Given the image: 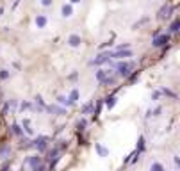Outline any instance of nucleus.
Wrapping results in <instances>:
<instances>
[{
	"instance_id": "nucleus-14",
	"label": "nucleus",
	"mask_w": 180,
	"mask_h": 171,
	"mask_svg": "<svg viewBox=\"0 0 180 171\" xmlns=\"http://www.w3.org/2000/svg\"><path fill=\"white\" fill-rule=\"evenodd\" d=\"M180 30V18H176L175 21H171V25H169V34H175Z\"/></svg>"
},
{
	"instance_id": "nucleus-26",
	"label": "nucleus",
	"mask_w": 180,
	"mask_h": 171,
	"mask_svg": "<svg viewBox=\"0 0 180 171\" xmlns=\"http://www.w3.org/2000/svg\"><path fill=\"white\" fill-rule=\"evenodd\" d=\"M23 126H25V132H27V134H32V128H30L29 119H25V121H23Z\"/></svg>"
},
{
	"instance_id": "nucleus-30",
	"label": "nucleus",
	"mask_w": 180,
	"mask_h": 171,
	"mask_svg": "<svg viewBox=\"0 0 180 171\" xmlns=\"http://www.w3.org/2000/svg\"><path fill=\"white\" fill-rule=\"evenodd\" d=\"M41 4H43V6H50L52 0H41Z\"/></svg>"
},
{
	"instance_id": "nucleus-4",
	"label": "nucleus",
	"mask_w": 180,
	"mask_h": 171,
	"mask_svg": "<svg viewBox=\"0 0 180 171\" xmlns=\"http://www.w3.org/2000/svg\"><path fill=\"white\" fill-rule=\"evenodd\" d=\"M111 61V52H105V54H100L96 59L89 61V66H98V64H105Z\"/></svg>"
},
{
	"instance_id": "nucleus-18",
	"label": "nucleus",
	"mask_w": 180,
	"mask_h": 171,
	"mask_svg": "<svg viewBox=\"0 0 180 171\" xmlns=\"http://www.w3.org/2000/svg\"><path fill=\"white\" fill-rule=\"evenodd\" d=\"M59 150H61L59 146H55V148H52V150H50V152L47 153V160H52V159H55V157H59V155H57V153H59Z\"/></svg>"
},
{
	"instance_id": "nucleus-9",
	"label": "nucleus",
	"mask_w": 180,
	"mask_h": 171,
	"mask_svg": "<svg viewBox=\"0 0 180 171\" xmlns=\"http://www.w3.org/2000/svg\"><path fill=\"white\" fill-rule=\"evenodd\" d=\"M91 112H95V102H93V100H89V102L82 107V114L87 116V114H91Z\"/></svg>"
},
{
	"instance_id": "nucleus-16",
	"label": "nucleus",
	"mask_w": 180,
	"mask_h": 171,
	"mask_svg": "<svg viewBox=\"0 0 180 171\" xmlns=\"http://www.w3.org/2000/svg\"><path fill=\"white\" fill-rule=\"evenodd\" d=\"M72 14H73V7H72V4L62 6V16H64V18H70Z\"/></svg>"
},
{
	"instance_id": "nucleus-17",
	"label": "nucleus",
	"mask_w": 180,
	"mask_h": 171,
	"mask_svg": "<svg viewBox=\"0 0 180 171\" xmlns=\"http://www.w3.org/2000/svg\"><path fill=\"white\" fill-rule=\"evenodd\" d=\"M36 25H38L39 29H43L45 25H47V16H43V14H38V16H36Z\"/></svg>"
},
{
	"instance_id": "nucleus-20",
	"label": "nucleus",
	"mask_w": 180,
	"mask_h": 171,
	"mask_svg": "<svg viewBox=\"0 0 180 171\" xmlns=\"http://www.w3.org/2000/svg\"><path fill=\"white\" fill-rule=\"evenodd\" d=\"M68 100H70V105H73V103H77V100H79V91H77V89H73Z\"/></svg>"
},
{
	"instance_id": "nucleus-24",
	"label": "nucleus",
	"mask_w": 180,
	"mask_h": 171,
	"mask_svg": "<svg viewBox=\"0 0 180 171\" xmlns=\"http://www.w3.org/2000/svg\"><path fill=\"white\" fill-rule=\"evenodd\" d=\"M13 132H14L16 136H21V134H23V130H21V126H20V125H16V123L13 125Z\"/></svg>"
},
{
	"instance_id": "nucleus-12",
	"label": "nucleus",
	"mask_w": 180,
	"mask_h": 171,
	"mask_svg": "<svg viewBox=\"0 0 180 171\" xmlns=\"http://www.w3.org/2000/svg\"><path fill=\"white\" fill-rule=\"evenodd\" d=\"M95 150H96V153H98L100 157H107V155H109V150H107L105 146H102L100 143H95Z\"/></svg>"
},
{
	"instance_id": "nucleus-8",
	"label": "nucleus",
	"mask_w": 180,
	"mask_h": 171,
	"mask_svg": "<svg viewBox=\"0 0 180 171\" xmlns=\"http://www.w3.org/2000/svg\"><path fill=\"white\" fill-rule=\"evenodd\" d=\"M47 111L54 112L55 116H64V114H66V109H62V107H57V105H47Z\"/></svg>"
},
{
	"instance_id": "nucleus-5",
	"label": "nucleus",
	"mask_w": 180,
	"mask_h": 171,
	"mask_svg": "<svg viewBox=\"0 0 180 171\" xmlns=\"http://www.w3.org/2000/svg\"><path fill=\"white\" fill-rule=\"evenodd\" d=\"M32 144L39 150V152H45V150H47V144H48V137H47V136H39Z\"/></svg>"
},
{
	"instance_id": "nucleus-28",
	"label": "nucleus",
	"mask_w": 180,
	"mask_h": 171,
	"mask_svg": "<svg viewBox=\"0 0 180 171\" xmlns=\"http://www.w3.org/2000/svg\"><path fill=\"white\" fill-rule=\"evenodd\" d=\"M0 78H2V80L9 78V71H7V70H2V71H0Z\"/></svg>"
},
{
	"instance_id": "nucleus-1",
	"label": "nucleus",
	"mask_w": 180,
	"mask_h": 171,
	"mask_svg": "<svg viewBox=\"0 0 180 171\" xmlns=\"http://www.w3.org/2000/svg\"><path fill=\"white\" fill-rule=\"evenodd\" d=\"M134 68H136V64H134V62H125V61L116 62V73L120 77H123V78H128L132 75Z\"/></svg>"
},
{
	"instance_id": "nucleus-23",
	"label": "nucleus",
	"mask_w": 180,
	"mask_h": 171,
	"mask_svg": "<svg viewBox=\"0 0 180 171\" xmlns=\"http://www.w3.org/2000/svg\"><path fill=\"white\" fill-rule=\"evenodd\" d=\"M145 23H148V18H141L137 23H134V25H132V29H139V27H141V25H145Z\"/></svg>"
},
{
	"instance_id": "nucleus-10",
	"label": "nucleus",
	"mask_w": 180,
	"mask_h": 171,
	"mask_svg": "<svg viewBox=\"0 0 180 171\" xmlns=\"http://www.w3.org/2000/svg\"><path fill=\"white\" fill-rule=\"evenodd\" d=\"M80 41H82V39H80V36H79V34H72V36L68 37V45L77 48V47H80Z\"/></svg>"
},
{
	"instance_id": "nucleus-32",
	"label": "nucleus",
	"mask_w": 180,
	"mask_h": 171,
	"mask_svg": "<svg viewBox=\"0 0 180 171\" xmlns=\"http://www.w3.org/2000/svg\"><path fill=\"white\" fill-rule=\"evenodd\" d=\"M77 77H79V73H77V71H75V73H72V75H70V78H72V80H73V78H75V80H77Z\"/></svg>"
},
{
	"instance_id": "nucleus-19",
	"label": "nucleus",
	"mask_w": 180,
	"mask_h": 171,
	"mask_svg": "<svg viewBox=\"0 0 180 171\" xmlns=\"http://www.w3.org/2000/svg\"><path fill=\"white\" fill-rule=\"evenodd\" d=\"M86 126H87V121L82 118V119H79V123H77V132H84L86 130Z\"/></svg>"
},
{
	"instance_id": "nucleus-2",
	"label": "nucleus",
	"mask_w": 180,
	"mask_h": 171,
	"mask_svg": "<svg viewBox=\"0 0 180 171\" xmlns=\"http://www.w3.org/2000/svg\"><path fill=\"white\" fill-rule=\"evenodd\" d=\"M169 39H171V36H169V34H157V36L153 37V41H152V47H155V48L166 47L168 43H169Z\"/></svg>"
},
{
	"instance_id": "nucleus-21",
	"label": "nucleus",
	"mask_w": 180,
	"mask_h": 171,
	"mask_svg": "<svg viewBox=\"0 0 180 171\" xmlns=\"http://www.w3.org/2000/svg\"><path fill=\"white\" fill-rule=\"evenodd\" d=\"M161 93L166 95V96H169V98H175V100H176V95H175L171 89H168V88H161Z\"/></svg>"
},
{
	"instance_id": "nucleus-7",
	"label": "nucleus",
	"mask_w": 180,
	"mask_h": 171,
	"mask_svg": "<svg viewBox=\"0 0 180 171\" xmlns=\"http://www.w3.org/2000/svg\"><path fill=\"white\" fill-rule=\"evenodd\" d=\"M111 75H112V71H111V70H103V68H102V70H98V71H96V80L102 84V82H103L105 78H109Z\"/></svg>"
},
{
	"instance_id": "nucleus-25",
	"label": "nucleus",
	"mask_w": 180,
	"mask_h": 171,
	"mask_svg": "<svg viewBox=\"0 0 180 171\" xmlns=\"http://www.w3.org/2000/svg\"><path fill=\"white\" fill-rule=\"evenodd\" d=\"M57 102H59V103H62V105H66V107H70V100H68V98H64V96H59V98H57Z\"/></svg>"
},
{
	"instance_id": "nucleus-6",
	"label": "nucleus",
	"mask_w": 180,
	"mask_h": 171,
	"mask_svg": "<svg viewBox=\"0 0 180 171\" xmlns=\"http://www.w3.org/2000/svg\"><path fill=\"white\" fill-rule=\"evenodd\" d=\"M111 57L114 59H125V57H132V50H116V52H111Z\"/></svg>"
},
{
	"instance_id": "nucleus-22",
	"label": "nucleus",
	"mask_w": 180,
	"mask_h": 171,
	"mask_svg": "<svg viewBox=\"0 0 180 171\" xmlns=\"http://www.w3.org/2000/svg\"><path fill=\"white\" fill-rule=\"evenodd\" d=\"M150 171H164V166H162L161 162H153V164L150 166Z\"/></svg>"
},
{
	"instance_id": "nucleus-27",
	"label": "nucleus",
	"mask_w": 180,
	"mask_h": 171,
	"mask_svg": "<svg viewBox=\"0 0 180 171\" xmlns=\"http://www.w3.org/2000/svg\"><path fill=\"white\" fill-rule=\"evenodd\" d=\"M161 96H162V93H161V89H159V91H153V93H152V100H159Z\"/></svg>"
},
{
	"instance_id": "nucleus-15",
	"label": "nucleus",
	"mask_w": 180,
	"mask_h": 171,
	"mask_svg": "<svg viewBox=\"0 0 180 171\" xmlns=\"http://www.w3.org/2000/svg\"><path fill=\"white\" fill-rule=\"evenodd\" d=\"M136 150H137L139 153H145V150H146V141H145V137H143V136L137 139V148H136Z\"/></svg>"
},
{
	"instance_id": "nucleus-11",
	"label": "nucleus",
	"mask_w": 180,
	"mask_h": 171,
	"mask_svg": "<svg viewBox=\"0 0 180 171\" xmlns=\"http://www.w3.org/2000/svg\"><path fill=\"white\" fill-rule=\"evenodd\" d=\"M29 166L32 167V169H36V167H39L41 166V159H39V155H32V157H29Z\"/></svg>"
},
{
	"instance_id": "nucleus-31",
	"label": "nucleus",
	"mask_w": 180,
	"mask_h": 171,
	"mask_svg": "<svg viewBox=\"0 0 180 171\" xmlns=\"http://www.w3.org/2000/svg\"><path fill=\"white\" fill-rule=\"evenodd\" d=\"M173 160H175V164L180 167V157H173Z\"/></svg>"
},
{
	"instance_id": "nucleus-3",
	"label": "nucleus",
	"mask_w": 180,
	"mask_h": 171,
	"mask_svg": "<svg viewBox=\"0 0 180 171\" xmlns=\"http://www.w3.org/2000/svg\"><path fill=\"white\" fill-rule=\"evenodd\" d=\"M171 13H173V6L171 4H164L159 9V13H157V18H159V20H166V18L171 16Z\"/></svg>"
},
{
	"instance_id": "nucleus-33",
	"label": "nucleus",
	"mask_w": 180,
	"mask_h": 171,
	"mask_svg": "<svg viewBox=\"0 0 180 171\" xmlns=\"http://www.w3.org/2000/svg\"><path fill=\"white\" fill-rule=\"evenodd\" d=\"M79 2H80V0H70V4H72V6H73V4H79Z\"/></svg>"
},
{
	"instance_id": "nucleus-29",
	"label": "nucleus",
	"mask_w": 180,
	"mask_h": 171,
	"mask_svg": "<svg viewBox=\"0 0 180 171\" xmlns=\"http://www.w3.org/2000/svg\"><path fill=\"white\" fill-rule=\"evenodd\" d=\"M152 112H153V116H159V114L162 112V107H157V109H155V111H152Z\"/></svg>"
},
{
	"instance_id": "nucleus-13",
	"label": "nucleus",
	"mask_w": 180,
	"mask_h": 171,
	"mask_svg": "<svg viewBox=\"0 0 180 171\" xmlns=\"http://www.w3.org/2000/svg\"><path fill=\"white\" fill-rule=\"evenodd\" d=\"M116 102H118V96H116V95L107 96V98H105V105H107V109H112V107L116 105Z\"/></svg>"
}]
</instances>
